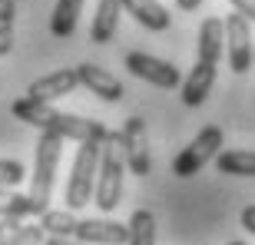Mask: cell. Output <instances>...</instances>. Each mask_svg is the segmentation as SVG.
I'll return each instance as SVG.
<instances>
[{"label":"cell","mask_w":255,"mask_h":245,"mask_svg":"<svg viewBox=\"0 0 255 245\" xmlns=\"http://www.w3.org/2000/svg\"><path fill=\"white\" fill-rule=\"evenodd\" d=\"M10 113L23 120L27 126H37V129H47V132H57L63 139H76V142H86V139H106V126L96 120H86V116H73V113H60L53 103H43V100H33V96H23V100H13Z\"/></svg>","instance_id":"6da1fadb"},{"label":"cell","mask_w":255,"mask_h":245,"mask_svg":"<svg viewBox=\"0 0 255 245\" xmlns=\"http://www.w3.org/2000/svg\"><path fill=\"white\" fill-rule=\"evenodd\" d=\"M123 172H126V152H123V132H110L100 156V172H96V206L103 212H113L123 199Z\"/></svg>","instance_id":"7a4b0ae2"},{"label":"cell","mask_w":255,"mask_h":245,"mask_svg":"<svg viewBox=\"0 0 255 245\" xmlns=\"http://www.w3.org/2000/svg\"><path fill=\"white\" fill-rule=\"evenodd\" d=\"M60 152H63V136L40 129L37 156H33V179H30V192H27L30 202H33V209H37V216H43V212H47L50 192H53V179H57Z\"/></svg>","instance_id":"3957f363"},{"label":"cell","mask_w":255,"mask_h":245,"mask_svg":"<svg viewBox=\"0 0 255 245\" xmlns=\"http://www.w3.org/2000/svg\"><path fill=\"white\" fill-rule=\"evenodd\" d=\"M110 136V132H106ZM106 139H86L73 156V169L66 179V209H83L96 192V172H100V156H103Z\"/></svg>","instance_id":"277c9868"},{"label":"cell","mask_w":255,"mask_h":245,"mask_svg":"<svg viewBox=\"0 0 255 245\" xmlns=\"http://www.w3.org/2000/svg\"><path fill=\"white\" fill-rule=\"evenodd\" d=\"M222 142H226V136H222L219 126H202V129L196 132V139L172 159V172H176L179 179H189V176L202 172V166L212 162L219 152H222Z\"/></svg>","instance_id":"5b68a950"},{"label":"cell","mask_w":255,"mask_h":245,"mask_svg":"<svg viewBox=\"0 0 255 245\" xmlns=\"http://www.w3.org/2000/svg\"><path fill=\"white\" fill-rule=\"evenodd\" d=\"M226 53H229V70L232 73H249L255 63V50H252V30L249 20L242 13H229L226 17Z\"/></svg>","instance_id":"8992f818"},{"label":"cell","mask_w":255,"mask_h":245,"mask_svg":"<svg viewBox=\"0 0 255 245\" xmlns=\"http://www.w3.org/2000/svg\"><path fill=\"white\" fill-rule=\"evenodd\" d=\"M123 66L136 76V80L152 83V86H159V90H179L182 86V73L169 63V60L149 57V53H126Z\"/></svg>","instance_id":"52a82bcc"},{"label":"cell","mask_w":255,"mask_h":245,"mask_svg":"<svg viewBox=\"0 0 255 245\" xmlns=\"http://www.w3.org/2000/svg\"><path fill=\"white\" fill-rule=\"evenodd\" d=\"M123 152H126V169L136 176H149L152 169V156H149V132L142 116H129L123 122Z\"/></svg>","instance_id":"ba28073f"},{"label":"cell","mask_w":255,"mask_h":245,"mask_svg":"<svg viewBox=\"0 0 255 245\" xmlns=\"http://www.w3.org/2000/svg\"><path fill=\"white\" fill-rule=\"evenodd\" d=\"M73 236L86 245H129V226L113 219H80Z\"/></svg>","instance_id":"9c48e42d"},{"label":"cell","mask_w":255,"mask_h":245,"mask_svg":"<svg viewBox=\"0 0 255 245\" xmlns=\"http://www.w3.org/2000/svg\"><path fill=\"white\" fill-rule=\"evenodd\" d=\"M216 70L219 63L212 60H199L196 57V66L189 70V76H182V86H179V96L186 106H202L212 93V83H216Z\"/></svg>","instance_id":"30bf717a"},{"label":"cell","mask_w":255,"mask_h":245,"mask_svg":"<svg viewBox=\"0 0 255 245\" xmlns=\"http://www.w3.org/2000/svg\"><path fill=\"white\" fill-rule=\"evenodd\" d=\"M76 86H80V73H76V66H70V70H57V73H47V76H40V80H33L27 96L43 100V103H57V100L73 93Z\"/></svg>","instance_id":"8fae6325"},{"label":"cell","mask_w":255,"mask_h":245,"mask_svg":"<svg viewBox=\"0 0 255 245\" xmlns=\"http://www.w3.org/2000/svg\"><path fill=\"white\" fill-rule=\"evenodd\" d=\"M76 73H80V86H86V90L96 93L100 100H106V103H120V100H123L126 90L110 70H103V66H96V63H80Z\"/></svg>","instance_id":"7c38bea8"},{"label":"cell","mask_w":255,"mask_h":245,"mask_svg":"<svg viewBox=\"0 0 255 245\" xmlns=\"http://www.w3.org/2000/svg\"><path fill=\"white\" fill-rule=\"evenodd\" d=\"M123 10L139 27L152 30V33H162V30L172 27V13L162 7L159 0H123Z\"/></svg>","instance_id":"4fadbf2b"},{"label":"cell","mask_w":255,"mask_h":245,"mask_svg":"<svg viewBox=\"0 0 255 245\" xmlns=\"http://www.w3.org/2000/svg\"><path fill=\"white\" fill-rule=\"evenodd\" d=\"M120 13H123V0H100L93 23H90V40L93 43H110L116 37V27H120Z\"/></svg>","instance_id":"5bb4252c"},{"label":"cell","mask_w":255,"mask_h":245,"mask_svg":"<svg viewBox=\"0 0 255 245\" xmlns=\"http://www.w3.org/2000/svg\"><path fill=\"white\" fill-rule=\"evenodd\" d=\"M80 10H83V0H57L53 17H50V33L57 40H70L80 23Z\"/></svg>","instance_id":"9a60e30c"},{"label":"cell","mask_w":255,"mask_h":245,"mask_svg":"<svg viewBox=\"0 0 255 245\" xmlns=\"http://www.w3.org/2000/svg\"><path fill=\"white\" fill-rule=\"evenodd\" d=\"M216 169L226 176H255V149H222L216 156Z\"/></svg>","instance_id":"2e32d148"},{"label":"cell","mask_w":255,"mask_h":245,"mask_svg":"<svg viewBox=\"0 0 255 245\" xmlns=\"http://www.w3.org/2000/svg\"><path fill=\"white\" fill-rule=\"evenodd\" d=\"M129 245H156V219L146 209H136L129 216Z\"/></svg>","instance_id":"e0dca14e"},{"label":"cell","mask_w":255,"mask_h":245,"mask_svg":"<svg viewBox=\"0 0 255 245\" xmlns=\"http://www.w3.org/2000/svg\"><path fill=\"white\" fill-rule=\"evenodd\" d=\"M27 216H37L30 196H20L13 189L0 186V219H27Z\"/></svg>","instance_id":"ac0fdd59"},{"label":"cell","mask_w":255,"mask_h":245,"mask_svg":"<svg viewBox=\"0 0 255 245\" xmlns=\"http://www.w3.org/2000/svg\"><path fill=\"white\" fill-rule=\"evenodd\" d=\"M40 219V229H43V236H73L76 232V222L80 219H73V209H66V212H43Z\"/></svg>","instance_id":"d6986e66"},{"label":"cell","mask_w":255,"mask_h":245,"mask_svg":"<svg viewBox=\"0 0 255 245\" xmlns=\"http://www.w3.org/2000/svg\"><path fill=\"white\" fill-rule=\"evenodd\" d=\"M13 20H17V0H0V57L13 50Z\"/></svg>","instance_id":"ffe728a7"},{"label":"cell","mask_w":255,"mask_h":245,"mask_svg":"<svg viewBox=\"0 0 255 245\" xmlns=\"http://www.w3.org/2000/svg\"><path fill=\"white\" fill-rule=\"evenodd\" d=\"M23 176H27V169L17 159H0V186L3 189H17L23 182Z\"/></svg>","instance_id":"44dd1931"},{"label":"cell","mask_w":255,"mask_h":245,"mask_svg":"<svg viewBox=\"0 0 255 245\" xmlns=\"http://www.w3.org/2000/svg\"><path fill=\"white\" fill-rule=\"evenodd\" d=\"M43 242V229L40 226H20V232L10 239V245H40Z\"/></svg>","instance_id":"7402d4cb"},{"label":"cell","mask_w":255,"mask_h":245,"mask_svg":"<svg viewBox=\"0 0 255 245\" xmlns=\"http://www.w3.org/2000/svg\"><path fill=\"white\" fill-rule=\"evenodd\" d=\"M23 219H0V245H10V239L20 232Z\"/></svg>","instance_id":"603a6c76"},{"label":"cell","mask_w":255,"mask_h":245,"mask_svg":"<svg viewBox=\"0 0 255 245\" xmlns=\"http://www.w3.org/2000/svg\"><path fill=\"white\" fill-rule=\"evenodd\" d=\"M229 3H232V10L242 13L249 23H255V0H229Z\"/></svg>","instance_id":"cb8c5ba5"},{"label":"cell","mask_w":255,"mask_h":245,"mask_svg":"<svg viewBox=\"0 0 255 245\" xmlns=\"http://www.w3.org/2000/svg\"><path fill=\"white\" fill-rule=\"evenodd\" d=\"M43 245H86V242H80L76 236H47Z\"/></svg>","instance_id":"d4e9b609"},{"label":"cell","mask_w":255,"mask_h":245,"mask_svg":"<svg viewBox=\"0 0 255 245\" xmlns=\"http://www.w3.org/2000/svg\"><path fill=\"white\" fill-rule=\"evenodd\" d=\"M239 219H242V229H246V232H252V236H255V206H246V209H242V216H239Z\"/></svg>","instance_id":"484cf974"},{"label":"cell","mask_w":255,"mask_h":245,"mask_svg":"<svg viewBox=\"0 0 255 245\" xmlns=\"http://www.w3.org/2000/svg\"><path fill=\"white\" fill-rule=\"evenodd\" d=\"M176 7H179V10H186V13H189V10L202 7V0H176Z\"/></svg>","instance_id":"4316f807"},{"label":"cell","mask_w":255,"mask_h":245,"mask_svg":"<svg viewBox=\"0 0 255 245\" xmlns=\"http://www.w3.org/2000/svg\"><path fill=\"white\" fill-rule=\"evenodd\" d=\"M226 245H246V242H226Z\"/></svg>","instance_id":"83f0119b"}]
</instances>
